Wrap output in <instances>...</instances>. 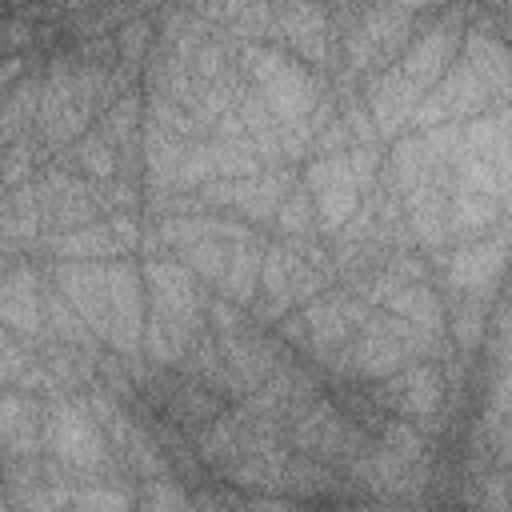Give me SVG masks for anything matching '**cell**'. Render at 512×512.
Here are the masks:
<instances>
[{
	"label": "cell",
	"instance_id": "1",
	"mask_svg": "<svg viewBox=\"0 0 512 512\" xmlns=\"http://www.w3.org/2000/svg\"><path fill=\"white\" fill-rule=\"evenodd\" d=\"M140 404L156 428L176 432V436H196L224 412V400L208 384L188 380V376H156L152 384H144Z\"/></svg>",
	"mask_w": 512,
	"mask_h": 512
}]
</instances>
